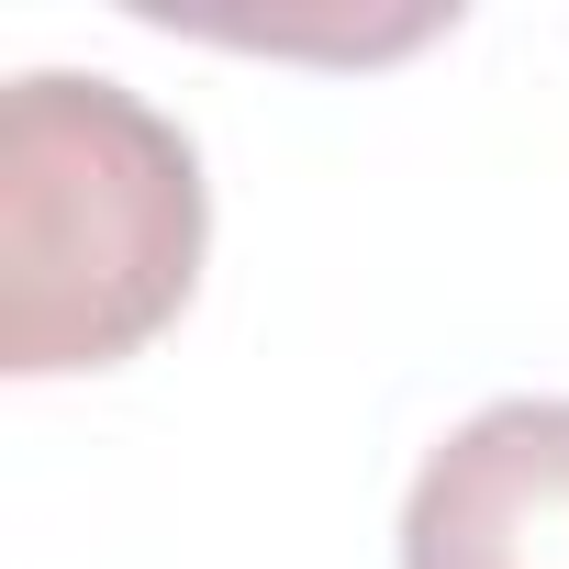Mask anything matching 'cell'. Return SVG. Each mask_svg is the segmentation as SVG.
I'll return each mask as SVG.
<instances>
[{"label": "cell", "instance_id": "obj_2", "mask_svg": "<svg viewBox=\"0 0 569 569\" xmlns=\"http://www.w3.org/2000/svg\"><path fill=\"white\" fill-rule=\"evenodd\" d=\"M402 569H569V402L469 413L413 469Z\"/></svg>", "mask_w": 569, "mask_h": 569}, {"label": "cell", "instance_id": "obj_1", "mask_svg": "<svg viewBox=\"0 0 569 569\" xmlns=\"http://www.w3.org/2000/svg\"><path fill=\"white\" fill-rule=\"evenodd\" d=\"M201 157L123 79L23 68L0 90V369H112L201 279Z\"/></svg>", "mask_w": 569, "mask_h": 569}]
</instances>
